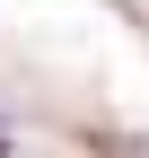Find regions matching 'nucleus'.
I'll use <instances>...</instances> for the list:
<instances>
[{
  "label": "nucleus",
  "instance_id": "f257e3e1",
  "mask_svg": "<svg viewBox=\"0 0 149 158\" xmlns=\"http://www.w3.org/2000/svg\"><path fill=\"white\" fill-rule=\"evenodd\" d=\"M0 158H9V149H0Z\"/></svg>",
  "mask_w": 149,
  "mask_h": 158
}]
</instances>
